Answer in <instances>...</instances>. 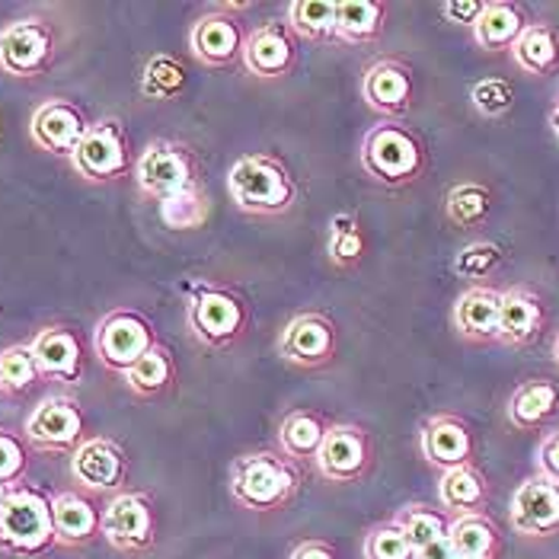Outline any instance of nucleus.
<instances>
[{
    "label": "nucleus",
    "mask_w": 559,
    "mask_h": 559,
    "mask_svg": "<svg viewBox=\"0 0 559 559\" xmlns=\"http://www.w3.org/2000/svg\"><path fill=\"white\" fill-rule=\"evenodd\" d=\"M230 202L253 217H282L298 205V182L272 154H243L227 170Z\"/></svg>",
    "instance_id": "1"
},
{
    "label": "nucleus",
    "mask_w": 559,
    "mask_h": 559,
    "mask_svg": "<svg viewBox=\"0 0 559 559\" xmlns=\"http://www.w3.org/2000/svg\"><path fill=\"white\" fill-rule=\"evenodd\" d=\"M301 489V467L282 451H250L230 467V496L247 512H278Z\"/></svg>",
    "instance_id": "2"
},
{
    "label": "nucleus",
    "mask_w": 559,
    "mask_h": 559,
    "mask_svg": "<svg viewBox=\"0 0 559 559\" xmlns=\"http://www.w3.org/2000/svg\"><path fill=\"white\" fill-rule=\"evenodd\" d=\"M58 544L51 499L43 489L20 483L0 506V554L13 559L45 557Z\"/></svg>",
    "instance_id": "3"
},
{
    "label": "nucleus",
    "mask_w": 559,
    "mask_h": 559,
    "mask_svg": "<svg viewBox=\"0 0 559 559\" xmlns=\"http://www.w3.org/2000/svg\"><path fill=\"white\" fill-rule=\"evenodd\" d=\"M361 170L381 186H409L426 173V144L409 126L381 122L361 138Z\"/></svg>",
    "instance_id": "4"
},
{
    "label": "nucleus",
    "mask_w": 559,
    "mask_h": 559,
    "mask_svg": "<svg viewBox=\"0 0 559 559\" xmlns=\"http://www.w3.org/2000/svg\"><path fill=\"white\" fill-rule=\"evenodd\" d=\"M186 323L195 343L205 348H230L247 336L250 313L234 292L217 285H199L186 304Z\"/></svg>",
    "instance_id": "5"
},
{
    "label": "nucleus",
    "mask_w": 559,
    "mask_h": 559,
    "mask_svg": "<svg viewBox=\"0 0 559 559\" xmlns=\"http://www.w3.org/2000/svg\"><path fill=\"white\" fill-rule=\"evenodd\" d=\"M131 176H134L141 195H147L154 202H164L170 195L202 186L199 157L192 154V147H186L182 141H170V138L151 141L138 154Z\"/></svg>",
    "instance_id": "6"
},
{
    "label": "nucleus",
    "mask_w": 559,
    "mask_h": 559,
    "mask_svg": "<svg viewBox=\"0 0 559 559\" xmlns=\"http://www.w3.org/2000/svg\"><path fill=\"white\" fill-rule=\"evenodd\" d=\"M154 345H157L154 323L144 313L126 310V307L106 313L93 336V348H96L99 361L116 374H126L131 365L141 361Z\"/></svg>",
    "instance_id": "7"
},
{
    "label": "nucleus",
    "mask_w": 559,
    "mask_h": 559,
    "mask_svg": "<svg viewBox=\"0 0 559 559\" xmlns=\"http://www.w3.org/2000/svg\"><path fill=\"white\" fill-rule=\"evenodd\" d=\"M71 167L86 182H116L129 170H134L126 126L116 116L93 122L84 134V141H81V147L71 157Z\"/></svg>",
    "instance_id": "8"
},
{
    "label": "nucleus",
    "mask_w": 559,
    "mask_h": 559,
    "mask_svg": "<svg viewBox=\"0 0 559 559\" xmlns=\"http://www.w3.org/2000/svg\"><path fill=\"white\" fill-rule=\"evenodd\" d=\"M55 26L43 16H23L0 29V71L10 78H39L55 61Z\"/></svg>",
    "instance_id": "9"
},
{
    "label": "nucleus",
    "mask_w": 559,
    "mask_h": 559,
    "mask_svg": "<svg viewBox=\"0 0 559 559\" xmlns=\"http://www.w3.org/2000/svg\"><path fill=\"white\" fill-rule=\"evenodd\" d=\"M86 419L81 403L68 393H51L26 416L23 438L36 451H78L84 441Z\"/></svg>",
    "instance_id": "10"
},
{
    "label": "nucleus",
    "mask_w": 559,
    "mask_h": 559,
    "mask_svg": "<svg viewBox=\"0 0 559 559\" xmlns=\"http://www.w3.org/2000/svg\"><path fill=\"white\" fill-rule=\"evenodd\" d=\"M103 537L119 554H147L157 540V515L147 492H119L103 509Z\"/></svg>",
    "instance_id": "11"
},
{
    "label": "nucleus",
    "mask_w": 559,
    "mask_h": 559,
    "mask_svg": "<svg viewBox=\"0 0 559 559\" xmlns=\"http://www.w3.org/2000/svg\"><path fill=\"white\" fill-rule=\"evenodd\" d=\"M243 10H250V3H215L205 16L195 20V26L189 33V48L202 64L227 68V64L240 61L247 36H243L237 13H243Z\"/></svg>",
    "instance_id": "12"
},
{
    "label": "nucleus",
    "mask_w": 559,
    "mask_h": 559,
    "mask_svg": "<svg viewBox=\"0 0 559 559\" xmlns=\"http://www.w3.org/2000/svg\"><path fill=\"white\" fill-rule=\"evenodd\" d=\"M317 474L330 483H361L374 467V441L361 426L336 423L317 454Z\"/></svg>",
    "instance_id": "13"
},
{
    "label": "nucleus",
    "mask_w": 559,
    "mask_h": 559,
    "mask_svg": "<svg viewBox=\"0 0 559 559\" xmlns=\"http://www.w3.org/2000/svg\"><path fill=\"white\" fill-rule=\"evenodd\" d=\"M340 348V333L336 323L326 313H298L288 320V326L278 336V355L295 365V368H323L336 358Z\"/></svg>",
    "instance_id": "14"
},
{
    "label": "nucleus",
    "mask_w": 559,
    "mask_h": 559,
    "mask_svg": "<svg viewBox=\"0 0 559 559\" xmlns=\"http://www.w3.org/2000/svg\"><path fill=\"white\" fill-rule=\"evenodd\" d=\"M71 476L81 483L86 492H126V479H129V454L122 451L119 441L106 438V435H93L84 438L81 448L71 454Z\"/></svg>",
    "instance_id": "15"
},
{
    "label": "nucleus",
    "mask_w": 559,
    "mask_h": 559,
    "mask_svg": "<svg viewBox=\"0 0 559 559\" xmlns=\"http://www.w3.org/2000/svg\"><path fill=\"white\" fill-rule=\"evenodd\" d=\"M93 122H86L84 109L71 99L51 96L33 112L29 119V138L36 147H43L55 157H74V151L81 147L84 134Z\"/></svg>",
    "instance_id": "16"
},
{
    "label": "nucleus",
    "mask_w": 559,
    "mask_h": 559,
    "mask_svg": "<svg viewBox=\"0 0 559 559\" xmlns=\"http://www.w3.org/2000/svg\"><path fill=\"white\" fill-rule=\"evenodd\" d=\"M512 527L521 537H554L559 534V483L547 476H527L512 496Z\"/></svg>",
    "instance_id": "17"
},
{
    "label": "nucleus",
    "mask_w": 559,
    "mask_h": 559,
    "mask_svg": "<svg viewBox=\"0 0 559 559\" xmlns=\"http://www.w3.org/2000/svg\"><path fill=\"white\" fill-rule=\"evenodd\" d=\"M413 96H416V81L403 61L384 58L361 74V99L388 122L403 119L413 109Z\"/></svg>",
    "instance_id": "18"
},
{
    "label": "nucleus",
    "mask_w": 559,
    "mask_h": 559,
    "mask_svg": "<svg viewBox=\"0 0 559 559\" xmlns=\"http://www.w3.org/2000/svg\"><path fill=\"white\" fill-rule=\"evenodd\" d=\"M298 61V39L288 29V23H265L247 36L240 64L247 68V74H253L259 81H275L292 74Z\"/></svg>",
    "instance_id": "19"
},
{
    "label": "nucleus",
    "mask_w": 559,
    "mask_h": 559,
    "mask_svg": "<svg viewBox=\"0 0 559 559\" xmlns=\"http://www.w3.org/2000/svg\"><path fill=\"white\" fill-rule=\"evenodd\" d=\"M474 431L461 416L438 413V416L426 419L419 429V451L441 474L474 464Z\"/></svg>",
    "instance_id": "20"
},
{
    "label": "nucleus",
    "mask_w": 559,
    "mask_h": 559,
    "mask_svg": "<svg viewBox=\"0 0 559 559\" xmlns=\"http://www.w3.org/2000/svg\"><path fill=\"white\" fill-rule=\"evenodd\" d=\"M547 323V307L544 298L531 285H512L502 292L499 307V343L502 345H527L540 336Z\"/></svg>",
    "instance_id": "21"
},
{
    "label": "nucleus",
    "mask_w": 559,
    "mask_h": 559,
    "mask_svg": "<svg viewBox=\"0 0 559 559\" xmlns=\"http://www.w3.org/2000/svg\"><path fill=\"white\" fill-rule=\"evenodd\" d=\"M51 518L58 547H86L103 537V509L84 492H58L51 496Z\"/></svg>",
    "instance_id": "22"
},
{
    "label": "nucleus",
    "mask_w": 559,
    "mask_h": 559,
    "mask_svg": "<svg viewBox=\"0 0 559 559\" xmlns=\"http://www.w3.org/2000/svg\"><path fill=\"white\" fill-rule=\"evenodd\" d=\"M33 352L39 361L43 378L61 381V384H78L84 374V348L74 330L68 326H45L33 340Z\"/></svg>",
    "instance_id": "23"
},
{
    "label": "nucleus",
    "mask_w": 559,
    "mask_h": 559,
    "mask_svg": "<svg viewBox=\"0 0 559 559\" xmlns=\"http://www.w3.org/2000/svg\"><path fill=\"white\" fill-rule=\"evenodd\" d=\"M499 307L502 292L489 285H471L454 304V330L471 343H499Z\"/></svg>",
    "instance_id": "24"
},
{
    "label": "nucleus",
    "mask_w": 559,
    "mask_h": 559,
    "mask_svg": "<svg viewBox=\"0 0 559 559\" xmlns=\"http://www.w3.org/2000/svg\"><path fill=\"white\" fill-rule=\"evenodd\" d=\"M524 29H527V16L521 3L486 0V10L474 26V43L486 51H512Z\"/></svg>",
    "instance_id": "25"
},
{
    "label": "nucleus",
    "mask_w": 559,
    "mask_h": 559,
    "mask_svg": "<svg viewBox=\"0 0 559 559\" xmlns=\"http://www.w3.org/2000/svg\"><path fill=\"white\" fill-rule=\"evenodd\" d=\"M330 423L317 409H292L278 423V451L288 454L292 461H317L323 441H326Z\"/></svg>",
    "instance_id": "26"
},
{
    "label": "nucleus",
    "mask_w": 559,
    "mask_h": 559,
    "mask_svg": "<svg viewBox=\"0 0 559 559\" xmlns=\"http://www.w3.org/2000/svg\"><path fill=\"white\" fill-rule=\"evenodd\" d=\"M559 413V388L547 378H534L518 384L509 396V423L515 429H540Z\"/></svg>",
    "instance_id": "27"
},
{
    "label": "nucleus",
    "mask_w": 559,
    "mask_h": 559,
    "mask_svg": "<svg viewBox=\"0 0 559 559\" xmlns=\"http://www.w3.org/2000/svg\"><path fill=\"white\" fill-rule=\"evenodd\" d=\"M489 499V483L476 471L474 464L444 471L438 479V502L448 515H474L483 512Z\"/></svg>",
    "instance_id": "28"
},
{
    "label": "nucleus",
    "mask_w": 559,
    "mask_h": 559,
    "mask_svg": "<svg viewBox=\"0 0 559 559\" xmlns=\"http://www.w3.org/2000/svg\"><path fill=\"white\" fill-rule=\"evenodd\" d=\"M388 23V3L381 0H340L336 43L371 45L381 39Z\"/></svg>",
    "instance_id": "29"
},
{
    "label": "nucleus",
    "mask_w": 559,
    "mask_h": 559,
    "mask_svg": "<svg viewBox=\"0 0 559 559\" xmlns=\"http://www.w3.org/2000/svg\"><path fill=\"white\" fill-rule=\"evenodd\" d=\"M448 537L461 559H499V550H502V534H499L496 521L483 512L451 518Z\"/></svg>",
    "instance_id": "30"
},
{
    "label": "nucleus",
    "mask_w": 559,
    "mask_h": 559,
    "mask_svg": "<svg viewBox=\"0 0 559 559\" xmlns=\"http://www.w3.org/2000/svg\"><path fill=\"white\" fill-rule=\"evenodd\" d=\"M512 58L524 74H550L559 68V33L550 23H527L512 48Z\"/></svg>",
    "instance_id": "31"
},
{
    "label": "nucleus",
    "mask_w": 559,
    "mask_h": 559,
    "mask_svg": "<svg viewBox=\"0 0 559 559\" xmlns=\"http://www.w3.org/2000/svg\"><path fill=\"white\" fill-rule=\"evenodd\" d=\"M336 13L340 0H292L288 29L304 43H336Z\"/></svg>",
    "instance_id": "32"
},
{
    "label": "nucleus",
    "mask_w": 559,
    "mask_h": 559,
    "mask_svg": "<svg viewBox=\"0 0 559 559\" xmlns=\"http://www.w3.org/2000/svg\"><path fill=\"white\" fill-rule=\"evenodd\" d=\"M122 378H126V384H129L131 393H138V396H144V400L160 396V393L170 390L173 378H176L173 355L164 345L157 343L141 361H134Z\"/></svg>",
    "instance_id": "33"
},
{
    "label": "nucleus",
    "mask_w": 559,
    "mask_h": 559,
    "mask_svg": "<svg viewBox=\"0 0 559 559\" xmlns=\"http://www.w3.org/2000/svg\"><path fill=\"white\" fill-rule=\"evenodd\" d=\"M492 212V192L483 182H457L444 195V215L454 227H479Z\"/></svg>",
    "instance_id": "34"
},
{
    "label": "nucleus",
    "mask_w": 559,
    "mask_h": 559,
    "mask_svg": "<svg viewBox=\"0 0 559 559\" xmlns=\"http://www.w3.org/2000/svg\"><path fill=\"white\" fill-rule=\"evenodd\" d=\"M157 212L170 230H199L212 217V199L205 186H195V189H186L179 195L157 202Z\"/></svg>",
    "instance_id": "35"
},
{
    "label": "nucleus",
    "mask_w": 559,
    "mask_h": 559,
    "mask_svg": "<svg viewBox=\"0 0 559 559\" xmlns=\"http://www.w3.org/2000/svg\"><path fill=\"white\" fill-rule=\"evenodd\" d=\"M393 521L403 527V534L409 537V544H413V550H423V547H429L435 540H441V537H448V531H451V515L448 512H441V509H431V506H406V509H400Z\"/></svg>",
    "instance_id": "36"
},
{
    "label": "nucleus",
    "mask_w": 559,
    "mask_h": 559,
    "mask_svg": "<svg viewBox=\"0 0 559 559\" xmlns=\"http://www.w3.org/2000/svg\"><path fill=\"white\" fill-rule=\"evenodd\" d=\"M39 378L43 371L33 345L16 343L0 352V393H26Z\"/></svg>",
    "instance_id": "37"
},
{
    "label": "nucleus",
    "mask_w": 559,
    "mask_h": 559,
    "mask_svg": "<svg viewBox=\"0 0 559 559\" xmlns=\"http://www.w3.org/2000/svg\"><path fill=\"white\" fill-rule=\"evenodd\" d=\"M186 90V68L173 55H154L141 71V93L147 99L170 103Z\"/></svg>",
    "instance_id": "38"
},
{
    "label": "nucleus",
    "mask_w": 559,
    "mask_h": 559,
    "mask_svg": "<svg viewBox=\"0 0 559 559\" xmlns=\"http://www.w3.org/2000/svg\"><path fill=\"white\" fill-rule=\"evenodd\" d=\"M326 253H330V262L340 265V269H352V265L361 262V257H365V234H361V221L352 212H343V215L330 221Z\"/></svg>",
    "instance_id": "39"
},
{
    "label": "nucleus",
    "mask_w": 559,
    "mask_h": 559,
    "mask_svg": "<svg viewBox=\"0 0 559 559\" xmlns=\"http://www.w3.org/2000/svg\"><path fill=\"white\" fill-rule=\"evenodd\" d=\"M361 554H365V559H416V550H413L409 537L403 534V527L393 518L374 524L365 534Z\"/></svg>",
    "instance_id": "40"
},
{
    "label": "nucleus",
    "mask_w": 559,
    "mask_h": 559,
    "mask_svg": "<svg viewBox=\"0 0 559 559\" xmlns=\"http://www.w3.org/2000/svg\"><path fill=\"white\" fill-rule=\"evenodd\" d=\"M502 247L499 243H489V240H474V243H467L457 257H454V275L457 278H467V282H479V278H489V275H496L499 272V265H502Z\"/></svg>",
    "instance_id": "41"
},
{
    "label": "nucleus",
    "mask_w": 559,
    "mask_h": 559,
    "mask_svg": "<svg viewBox=\"0 0 559 559\" xmlns=\"http://www.w3.org/2000/svg\"><path fill=\"white\" fill-rule=\"evenodd\" d=\"M471 103L479 116L486 119H502L515 106V86L506 78H483L471 86Z\"/></svg>",
    "instance_id": "42"
},
{
    "label": "nucleus",
    "mask_w": 559,
    "mask_h": 559,
    "mask_svg": "<svg viewBox=\"0 0 559 559\" xmlns=\"http://www.w3.org/2000/svg\"><path fill=\"white\" fill-rule=\"evenodd\" d=\"M29 471V441L10 429H0V483L16 486Z\"/></svg>",
    "instance_id": "43"
},
{
    "label": "nucleus",
    "mask_w": 559,
    "mask_h": 559,
    "mask_svg": "<svg viewBox=\"0 0 559 559\" xmlns=\"http://www.w3.org/2000/svg\"><path fill=\"white\" fill-rule=\"evenodd\" d=\"M486 0H444L441 3V16L454 26H471L474 29L476 20L483 16Z\"/></svg>",
    "instance_id": "44"
},
{
    "label": "nucleus",
    "mask_w": 559,
    "mask_h": 559,
    "mask_svg": "<svg viewBox=\"0 0 559 559\" xmlns=\"http://www.w3.org/2000/svg\"><path fill=\"white\" fill-rule=\"evenodd\" d=\"M537 474L559 483V429L550 431L537 448Z\"/></svg>",
    "instance_id": "45"
},
{
    "label": "nucleus",
    "mask_w": 559,
    "mask_h": 559,
    "mask_svg": "<svg viewBox=\"0 0 559 559\" xmlns=\"http://www.w3.org/2000/svg\"><path fill=\"white\" fill-rule=\"evenodd\" d=\"M292 559H340V557H336V550H333L330 544H323V540H304L301 547L292 554Z\"/></svg>",
    "instance_id": "46"
},
{
    "label": "nucleus",
    "mask_w": 559,
    "mask_h": 559,
    "mask_svg": "<svg viewBox=\"0 0 559 559\" xmlns=\"http://www.w3.org/2000/svg\"><path fill=\"white\" fill-rule=\"evenodd\" d=\"M416 559H461V554L454 550L451 537H441V540H435L429 547L416 550Z\"/></svg>",
    "instance_id": "47"
},
{
    "label": "nucleus",
    "mask_w": 559,
    "mask_h": 559,
    "mask_svg": "<svg viewBox=\"0 0 559 559\" xmlns=\"http://www.w3.org/2000/svg\"><path fill=\"white\" fill-rule=\"evenodd\" d=\"M550 131H554V138H557V144H559V90H557L554 106H550Z\"/></svg>",
    "instance_id": "48"
},
{
    "label": "nucleus",
    "mask_w": 559,
    "mask_h": 559,
    "mask_svg": "<svg viewBox=\"0 0 559 559\" xmlns=\"http://www.w3.org/2000/svg\"><path fill=\"white\" fill-rule=\"evenodd\" d=\"M16 486H20V483H16ZM16 486H10V483H0V506H3V502L13 496V489H16Z\"/></svg>",
    "instance_id": "49"
},
{
    "label": "nucleus",
    "mask_w": 559,
    "mask_h": 559,
    "mask_svg": "<svg viewBox=\"0 0 559 559\" xmlns=\"http://www.w3.org/2000/svg\"><path fill=\"white\" fill-rule=\"evenodd\" d=\"M554 361L559 365V333H557V340H554Z\"/></svg>",
    "instance_id": "50"
}]
</instances>
